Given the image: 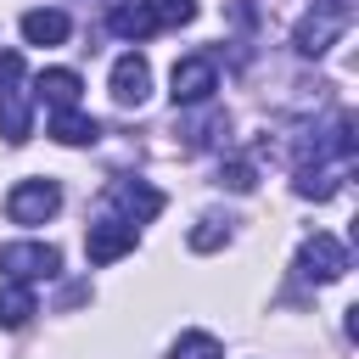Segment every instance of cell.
<instances>
[{"instance_id":"e0dca14e","label":"cell","mask_w":359,"mask_h":359,"mask_svg":"<svg viewBox=\"0 0 359 359\" xmlns=\"http://www.w3.org/2000/svg\"><path fill=\"white\" fill-rule=\"evenodd\" d=\"M224 241H230V219H213V213L196 219V230H191V247H196V252H213V247H224Z\"/></svg>"},{"instance_id":"9c48e42d","label":"cell","mask_w":359,"mask_h":359,"mask_svg":"<svg viewBox=\"0 0 359 359\" xmlns=\"http://www.w3.org/2000/svg\"><path fill=\"white\" fill-rule=\"evenodd\" d=\"M146 95H151V62L140 50L118 56L112 62V101L118 107H146Z\"/></svg>"},{"instance_id":"ac0fdd59","label":"cell","mask_w":359,"mask_h":359,"mask_svg":"<svg viewBox=\"0 0 359 359\" xmlns=\"http://www.w3.org/2000/svg\"><path fill=\"white\" fill-rule=\"evenodd\" d=\"M219 185H224V191H252L258 174H252V163H224V168H219Z\"/></svg>"},{"instance_id":"9a60e30c","label":"cell","mask_w":359,"mask_h":359,"mask_svg":"<svg viewBox=\"0 0 359 359\" xmlns=\"http://www.w3.org/2000/svg\"><path fill=\"white\" fill-rule=\"evenodd\" d=\"M28 95L22 90H0V135H6V146H22L28 140Z\"/></svg>"},{"instance_id":"52a82bcc","label":"cell","mask_w":359,"mask_h":359,"mask_svg":"<svg viewBox=\"0 0 359 359\" xmlns=\"http://www.w3.org/2000/svg\"><path fill=\"white\" fill-rule=\"evenodd\" d=\"M107 208H118V219L140 230V224H151V219L163 213V191H151V185H140V180H112Z\"/></svg>"},{"instance_id":"277c9868","label":"cell","mask_w":359,"mask_h":359,"mask_svg":"<svg viewBox=\"0 0 359 359\" xmlns=\"http://www.w3.org/2000/svg\"><path fill=\"white\" fill-rule=\"evenodd\" d=\"M297 275H303V280H314V286H331V280H342V275H348V247H342L337 236L314 230V236L297 247Z\"/></svg>"},{"instance_id":"4fadbf2b","label":"cell","mask_w":359,"mask_h":359,"mask_svg":"<svg viewBox=\"0 0 359 359\" xmlns=\"http://www.w3.org/2000/svg\"><path fill=\"white\" fill-rule=\"evenodd\" d=\"M34 95L50 101L56 112H62V107H79V73H73V67H45V73L34 79Z\"/></svg>"},{"instance_id":"7c38bea8","label":"cell","mask_w":359,"mask_h":359,"mask_svg":"<svg viewBox=\"0 0 359 359\" xmlns=\"http://www.w3.org/2000/svg\"><path fill=\"white\" fill-rule=\"evenodd\" d=\"M39 314V303H34V286L28 280H6L0 286V331H17V325H28Z\"/></svg>"},{"instance_id":"d6986e66","label":"cell","mask_w":359,"mask_h":359,"mask_svg":"<svg viewBox=\"0 0 359 359\" xmlns=\"http://www.w3.org/2000/svg\"><path fill=\"white\" fill-rule=\"evenodd\" d=\"M22 79V56L17 50H0V84H17Z\"/></svg>"},{"instance_id":"7a4b0ae2","label":"cell","mask_w":359,"mask_h":359,"mask_svg":"<svg viewBox=\"0 0 359 359\" xmlns=\"http://www.w3.org/2000/svg\"><path fill=\"white\" fill-rule=\"evenodd\" d=\"M196 17V0H135V6H118L112 17H107V28L118 34V39H151V34H163V28H180V22H191Z\"/></svg>"},{"instance_id":"2e32d148","label":"cell","mask_w":359,"mask_h":359,"mask_svg":"<svg viewBox=\"0 0 359 359\" xmlns=\"http://www.w3.org/2000/svg\"><path fill=\"white\" fill-rule=\"evenodd\" d=\"M168 359H224V348H219V337H208V331H180L174 348H168Z\"/></svg>"},{"instance_id":"8992f818","label":"cell","mask_w":359,"mask_h":359,"mask_svg":"<svg viewBox=\"0 0 359 359\" xmlns=\"http://www.w3.org/2000/svg\"><path fill=\"white\" fill-rule=\"evenodd\" d=\"M219 90V67H213V56H180L174 62V73H168V95H174V107H196V101H208Z\"/></svg>"},{"instance_id":"ba28073f","label":"cell","mask_w":359,"mask_h":359,"mask_svg":"<svg viewBox=\"0 0 359 359\" xmlns=\"http://www.w3.org/2000/svg\"><path fill=\"white\" fill-rule=\"evenodd\" d=\"M135 241H140L135 224L101 219V224H90V236H84V258H90V264H118L123 252H135Z\"/></svg>"},{"instance_id":"30bf717a","label":"cell","mask_w":359,"mask_h":359,"mask_svg":"<svg viewBox=\"0 0 359 359\" xmlns=\"http://www.w3.org/2000/svg\"><path fill=\"white\" fill-rule=\"evenodd\" d=\"M342 168H348V163H297L292 191H297V196L325 202V196H337V191H342Z\"/></svg>"},{"instance_id":"6da1fadb","label":"cell","mask_w":359,"mask_h":359,"mask_svg":"<svg viewBox=\"0 0 359 359\" xmlns=\"http://www.w3.org/2000/svg\"><path fill=\"white\" fill-rule=\"evenodd\" d=\"M353 17H359V0H314V6L297 17V28H292L297 56H325V50L353 28Z\"/></svg>"},{"instance_id":"5bb4252c","label":"cell","mask_w":359,"mask_h":359,"mask_svg":"<svg viewBox=\"0 0 359 359\" xmlns=\"http://www.w3.org/2000/svg\"><path fill=\"white\" fill-rule=\"evenodd\" d=\"M67 11H22V39L28 45H62L67 39Z\"/></svg>"},{"instance_id":"5b68a950","label":"cell","mask_w":359,"mask_h":359,"mask_svg":"<svg viewBox=\"0 0 359 359\" xmlns=\"http://www.w3.org/2000/svg\"><path fill=\"white\" fill-rule=\"evenodd\" d=\"M62 269V252L50 241H11L0 247V275L6 280H50Z\"/></svg>"},{"instance_id":"8fae6325","label":"cell","mask_w":359,"mask_h":359,"mask_svg":"<svg viewBox=\"0 0 359 359\" xmlns=\"http://www.w3.org/2000/svg\"><path fill=\"white\" fill-rule=\"evenodd\" d=\"M50 140H62V146H95L101 140V123L84 118L79 107H62V112H50Z\"/></svg>"},{"instance_id":"3957f363","label":"cell","mask_w":359,"mask_h":359,"mask_svg":"<svg viewBox=\"0 0 359 359\" xmlns=\"http://www.w3.org/2000/svg\"><path fill=\"white\" fill-rule=\"evenodd\" d=\"M56 208H62V185L56 180H17L11 196H6V219L11 224H45V219H56Z\"/></svg>"}]
</instances>
